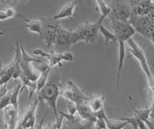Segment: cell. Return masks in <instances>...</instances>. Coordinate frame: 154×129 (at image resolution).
<instances>
[{
    "label": "cell",
    "mask_w": 154,
    "mask_h": 129,
    "mask_svg": "<svg viewBox=\"0 0 154 129\" xmlns=\"http://www.w3.org/2000/svg\"><path fill=\"white\" fill-rule=\"evenodd\" d=\"M60 73L58 71V69H56L53 71L52 75L49 74L47 83L45 87L37 94L38 100L45 101L46 104H48L49 108L52 109L56 118H59L57 111V100L60 95Z\"/></svg>",
    "instance_id": "1"
},
{
    "label": "cell",
    "mask_w": 154,
    "mask_h": 129,
    "mask_svg": "<svg viewBox=\"0 0 154 129\" xmlns=\"http://www.w3.org/2000/svg\"><path fill=\"white\" fill-rule=\"evenodd\" d=\"M126 42L129 46L128 50L130 52V54H131L134 58H136L138 60L140 65H141V68H142L143 71L146 76L148 87L150 89V92L152 94V102L150 105V108H151V111H154V75L152 74V71H151L150 68H149L146 56L144 54L143 48L137 44L136 41H135L133 38L128 40Z\"/></svg>",
    "instance_id": "2"
},
{
    "label": "cell",
    "mask_w": 154,
    "mask_h": 129,
    "mask_svg": "<svg viewBox=\"0 0 154 129\" xmlns=\"http://www.w3.org/2000/svg\"><path fill=\"white\" fill-rule=\"evenodd\" d=\"M77 42H79V39L76 35L75 30L65 29L62 27V25H60L58 28L54 45H53V48H54L53 51L63 53V52L67 51Z\"/></svg>",
    "instance_id": "3"
},
{
    "label": "cell",
    "mask_w": 154,
    "mask_h": 129,
    "mask_svg": "<svg viewBox=\"0 0 154 129\" xmlns=\"http://www.w3.org/2000/svg\"><path fill=\"white\" fill-rule=\"evenodd\" d=\"M102 22L97 20L96 22L86 21L83 24L77 26L75 33L78 37L79 41H84L86 44H94L97 40L99 34V24Z\"/></svg>",
    "instance_id": "4"
},
{
    "label": "cell",
    "mask_w": 154,
    "mask_h": 129,
    "mask_svg": "<svg viewBox=\"0 0 154 129\" xmlns=\"http://www.w3.org/2000/svg\"><path fill=\"white\" fill-rule=\"evenodd\" d=\"M60 95L76 105L90 101V97L82 92V90L72 80L67 81L65 87L60 90Z\"/></svg>",
    "instance_id": "5"
},
{
    "label": "cell",
    "mask_w": 154,
    "mask_h": 129,
    "mask_svg": "<svg viewBox=\"0 0 154 129\" xmlns=\"http://www.w3.org/2000/svg\"><path fill=\"white\" fill-rule=\"evenodd\" d=\"M110 24L112 27L113 34L117 38L118 41L126 42L128 40L132 39L136 33L129 21H118L110 18Z\"/></svg>",
    "instance_id": "6"
},
{
    "label": "cell",
    "mask_w": 154,
    "mask_h": 129,
    "mask_svg": "<svg viewBox=\"0 0 154 129\" xmlns=\"http://www.w3.org/2000/svg\"><path fill=\"white\" fill-rule=\"evenodd\" d=\"M42 28L41 33V39H42L45 42V45L47 47H52L54 45V41L56 39V35L58 32V28L61 25L60 23H58L56 20H42Z\"/></svg>",
    "instance_id": "7"
},
{
    "label": "cell",
    "mask_w": 154,
    "mask_h": 129,
    "mask_svg": "<svg viewBox=\"0 0 154 129\" xmlns=\"http://www.w3.org/2000/svg\"><path fill=\"white\" fill-rule=\"evenodd\" d=\"M132 12L131 7L123 3H116L111 6V14L109 17L111 20L118 21H129Z\"/></svg>",
    "instance_id": "8"
},
{
    "label": "cell",
    "mask_w": 154,
    "mask_h": 129,
    "mask_svg": "<svg viewBox=\"0 0 154 129\" xmlns=\"http://www.w3.org/2000/svg\"><path fill=\"white\" fill-rule=\"evenodd\" d=\"M40 103V100L37 97L34 103L31 105L29 109L24 114L23 118H21L17 129H35V123H36V118H37V108Z\"/></svg>",
    "instance_id": "9"
},
{
    "label": "cell",
    "mask_w": 154,
    "mask_h": 129,
    "mask_svg": "<svg viewBox=\"0 0 154 129\" xmlns=\"http://www.w3.org/2000/svg\"><path fill=\"white\" fill-rule=\"evenodd\" d=\"M130 7L133 16L143 17L153 12L154 1L152 0H133L130 1Z\"/></svg>",
    "instance_id": "10"
},
{
    "label": "cell",
    "mask_w": 154,
    "mask_h": 129,
    "mask_svg": "<svg viewBox=\"0 0 154 129\" xmlns=\"http://www.w3.org/2000/svg\"><path fill=\"white\" fill-rule=\"evenodd\" d=\"M74 55L69 51L63 52V53H58L55 51H49L48 52L47 60H48V66L52 69L53 68H55L56 66H60V68L62 66V62H72L74 61Z\"/></svg>",
    "instance_id": "11"
},
{
    "label": "cell",
    "mask_w": 154,
    "mask_h": 129,
    "mask_svg": "<svg viewBox=\"0 0 154 129\" xmlns=\"http://www.w3.org/2000/svg\"><path fill=\"white\" fill-rule=\"evenodd\" d=\"M77 4H78V1H76V0H72V1L66 3L65 5L60 9V11L52 17V20L58 21L60 20H65V18L73 17Z\"/></svg>",
    "instance_id": "12"
},
{
    "label": "cell",
    "mask_w": 154,
    "mask_h": 129,
    "mask_svg": "<svg viewBox=\"0 0 154 129\" xmlns=\"http://www.w3.org/2000/svg\"><path fill=\"white\" fill-rule=\"evenodd\" d=\"M125 44H126V42H124V41H118L119 59H118V66H117V85H116L117 90L119 88V85H120L122 72V69H123L125 57H126V46H125Z\"/></svg>",
    "instance_id": "13"
},
{
    "label": "cell",
    "mask_w": 154,
    "mask_h": 129,
    "mask_svg": "<svg viewBox=\"0 0 154 129\" xmlns=\"http://www.w3.org/2000/svg\"><path fill=\"white\" fill-rule=\"evenodd\" d=\"M4 121L7 125V129H16L18 121V111L14 109L12 105L4 109Z\"/></svg>",
    "instance_id": "14"
},
{
    "label": "cell",
    "mask_w": 154,
    "mask_h": 129,
    "mask_svg": "<svg viewBox=\"0 0 154 129\" xmlns=\"http://www.w3.org/2000/svg\"><path fill=\"white\" fill-rule=\"evenodd\" d=\"M24 18V21H25V25L24 28L29 32L32 33H36V34L41 35L42 33V22L41 18Z\"/></svg>",
    "instance_id": "15"
},
{
    "label": "cell",
    "mask_w": 154,
    "mask_h": 129,
    "mask_svg": "<svg viewBox=\"0 0 154 129\" xmlns=\"http://www.w3.org/2000/svg\"><path fill=\"white\" fill-rule=\"evenodd\" d=\"M104 102H105V95L102 94L94 95L93 97H90L89 106L91 111H93V113L95 114L104 109Z\"/></svg>",
    "instance_id": "16"
},
{
    "label": "cell",
    "mask_w": 154,
    "mask_h": 129,
    "mask_svg": "<svg viewBox=\"0 0 154 129\" xmlns=\"http://www.w3.org/2000/svg\"><path fill=\"white\" fill-rule=\"evenodd\" d=\"M95 5L97 7V10L100 13V17H99V21L103 22V20L106 17H108L111 14V6H109L107 3L103 0H96L95 1Z\"/></svg>",
    "instance_id": "17"
},
{
    "label": "cell",
    "mask_w": 154,
    "mask_h": 129,
    "mask_svg": "<svg viewBox=\"0 0 154 129\" xmlns=\"http://www.w3.org/2000/svg\"><path fill=\"white\" fill-rule=\"evenodd\" d=\"M99 33L104 38L106 45H108L110 42H113V44L118 42L117 38H116V36L113 34V32L110 31L109 29H107V28L103 25V23H100L99 24Z\"/></svg>",
    "instance_id": "18"
},
{
    "label": "cell",
    "mask_w": 154,
    "mask_h": 129,
    "mask_svg": "<svg viewBox=\"0 0 154 129\" xmlns=\"http://www.w3.org/2000/svg\"><path fill=\"white\" fill-rule=\"evenodd\" d=\"M21 92H22L21 83H18L11 90V102H10V105H12L17 111H18V97H19V94Z\"/></svg>",
    "instance_id": "19"
},
{
    "label": "cell",
    "mask_w": 154,
    "mask_h": 129,
    "mask_svg": "<svg viewBox=\"0 0 154 129\" xmlns=\"http://www.w3.org/2000/svg\"><path fill=\"white\" fill-rule=\"evenodd\" d=\"M134 110V116H136L139 119H141L143 122L146 121L147 119H149V116H150L151 113V108L150 106L147 108H137V107H133Z\"/></svg>",
    "instance_id": "20"
},
{
    "label": "cell",
    "mask_w": 154,
    "mask_h": 129,
    "mask_svg": "<svg viewBox=\"0 0 154 129\" xmlns=\"http://www.w3.org/2000/svg\"><path fill=\"white\" fill-rule=\"evenodd\" d=\"M19 46H20V53H21V59L24 62H27V63H40V64H45L42 59L35 58V57L31 56L30 54H28L26 50L24 49V47L21 44V41H19Z\"/></svg>",
    "instance_id": "21"
},
{
    "label": "cell",
    "mask_w": 154,
    "mask_h": 129,
    "mask_svg": "<svg viewBox=\"0 0 154 129\" xmlns=\"http://www.w3.org/2000/svg\"><path fill=\"white\" fill-rule=\"evenodd\" d=\"M106 122V129H123L127 125V122L122 119H110L107 118Z\"/></svg>",
    "instance_id": "22"
},
{
    "label": "cell",
    "mask_w": 154,
    "mask_h": 129,
    "mask_svg": "<svg viewBox=\"0 0 154 129\" xmlns=\"http://www.w3.org/2000/svg\"><path fill=\"white\" fill-rule=\"evenodd\" d=\"M73 129H94V123L80 119L79 121L73 123Z\"/></svg>",
    "instance_id": "23"
},
{
    "label": "cell",
    "mask_w": 154,
    "mask_h": 129,
    "mask_svg": "<svg viewBox=\"0 0 154 129\" xmlns=\"http://www.w3.org/2000/svg\"><path fill=\"white\" fill-rule=\"evenodd\" d=\"M119 119L126 121L128 124H130V125L132 126L133 129H139V118L136 116H134V115H133L132 117H129V118H119Z\"/></svg>",
    "instance_id": "24"
},
{
    "label": "cell",
    "mask_w": 154,
    "mask_h": 129,
    "mask_svg": "<svg viewBox=\"0 0 154 129\" xmlns=\"http://www.w3.org/2000/svg\"><path fill=\"white\" fill-rule=\"evenodd\" d=\"M4 13H5V15H6V17H8V20H10V18H13V17H14L16 16H17V11L14 10V8H13V7H7V8H5Z\"/></svg>",
    "instance_id": "25"
},
{
    "label": "cell",
    "mask_w": 154,
    "mask_h": 129,
    "mask_svg": "<svg viewBox=\"0 0 154 129\" xmlns=\"http://www.w3.org/2000/svg\"><path fill=\"white\" fill-rule=\"evenodd\" d=\"M66 108H67V112H69V115L70 116H75L77 114V107H76V104L72 103V102H69L66 105Z\"/></svg>",
    "instance_id": "26"
},
{
    "label": "cell",
    "mask_w": 154,
    "mask_h": 129,
    "mask_svg": "<svg viewBox=\"0 0 154 129\" xmlns=\"http://www.w3.org/2000/svg\"><path fill=\"white\" fill-rule=\"evenodd\" d=\"M48 112H49V110H47V112L45 113V115L42 117V118L41 122L38 123V126H36V128H35V129H42V127H43V122H45V118H46V116H47Z\"/></svg>",
    "instance_id": "27"
},
{
    "label": "cell",
    "mask_w": 154,
    "mask_h": 129,
    "mask_svg": "<svg viewBox=\"0 0 154 129\" xmlns=\"http://www.w3.org/2000/svg\"><path fill=\"white\" fill-rule=\"evenodd\" d=\"M139 129H146V125L143 121L139 119Z\"/></svg>",
    "instance_id": "28"
},
{
    "label": "cell",
    "mask_w": 154,
    "mask_h": 129,
    "mask_svg": "<svg viewBox=\"0 0 154 129\" xmlns=\"http://www.w3.org/2000/svg\"><path fill=\"white\" fill-rule=\"evenodd\" d=\"M8 17L5 15L4 11H0V20H7Z\"/></svg>",
    "instance_id": "29"
},
{
    "label": "cell",
    "mask_w": 154,
    "mask_h": 129,
    "mask_svg": "<svg viewBox=\"0 0 154 129\" xmlns=\"http://www.w3.org/2000/svg\"><path fill=\"white\" fill-rule=\"evenodd\" d=\"M146 39H147L148 41H150V42L154 45V33H151V34L149 35V36L146 38Z\"/></svg>",
    "instance_id": "30"
},
{
    "label": "cell",
    "mask_w": 154,
    "mask_h": 129,
    "mask_svg": "<svg viewBox=\"0 0 154 129\" xmlns=\"http://www.w3.org/2000/svg\"><path fill=\"white\" fill-rule=\"evenodd\" d=\"M6 33H7L6 31L4 32V31H1V30H0V36H2V35H5V34H6Z\"/></svg>",
    "instance_id": "31"
},
{
    "label": "cell",
    "mask_w": 154,
    "mask_h": 129,
    "mask_svg": "<svg viewBox=\"0 0 154 129\" xmlns=\"http://www.w3.org/2000/svg\"><path fill=\"white\" fill-rule=\"evenodd\" d=\"M153 11H154V8H153Z\"/></svg>",
    "instance_id": "32"
}]
</instances>
